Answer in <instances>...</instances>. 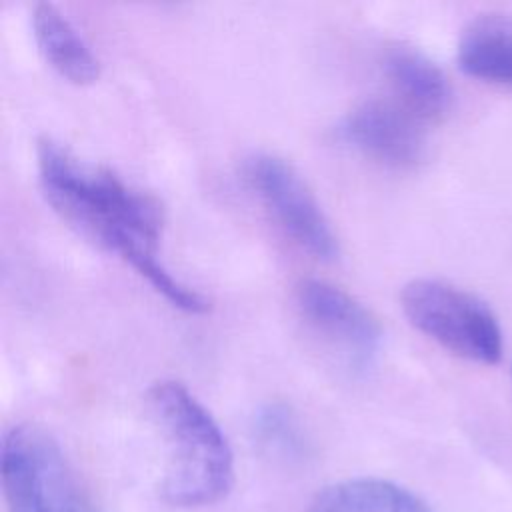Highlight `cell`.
Listing matches in <instances>:
<instances>
[{
    "label": "cell",
    "instance_id": "obj_1",
    "mask_svg": "<svg viewBox=\"0 0 512 512\" xmlns=\"http://www.w3.org/2000/svg\"><path fill=\"white\" fill-rule=\"evenodd\" d=\"M36 168L44 198L70 226L118 254L172 306L192 314L208 308L162 264V212L152 196L108 168L82 162L50 138L38 142Z\"/></svg>",
    "mask_w": 512,
    "mask_h": 512
},
{
    "label": "cell",
    "instance_id": "obj_2",
    "mask_svg": "<svg viewBox=\"0 0 512 512\" xmlns=\"http://www.w3.org/2000/svg\"><path fill=\"white\" fill-rule=\"evenodd\" d=\"M146 404L164 442L162 498L178 508L222 500L234 484V456L208 408L176 380L152 384Z\"/></svg>",
    "mask_w": 512,
    "mask_h": 512
},
{
    "label": "cell",
    "instance_id": "obj_3",
    "mask_svg": "<svg viewBox=\"0 0 512 512\" xmlns=\"http://www.w3.org/2000/svg\"><path fill=\"white\" fill-rule=\"evenodd\" d=\"M8 512H94L60 444L36 424H16L2 440Z\"/></svg>",
    "mask_w": 512,
    "mask_h": 512
},
{
    "label": "cell",
    "instance_id": "obj_4",
    "mask_svg": "<svg viewBox=\"0 0 512 512\" xmlns=\"http://www.w3.org/2000/svg\"><path fill=\"white\" fill-rule=\"evenodd\" d=\"M400 306L408 322L448 352L496 364L502 330L492 310L474 294L436 278H416L402 288Z\"/></svg>",
    "mask_w": 512,
    "mask_h": 512
},
{
    "label": "cell",
    "instance_id": "obj_5",
    "mask_svg": "<svg viewBox=\"0 0 512 512\" xmlns=\"http://www.w3.org/2000/svg\"><path fill=\"white\" fill-rule=\"evenodd\" d=\"M244 180L276 226L302 250L320 260L338 256V238L316 196L280 156L256 152L244 160Z\"/></svg>",
    "mask_w": 512,
    "mask_h": 512
},
{
    "label": "cell",
    "instance_id": "obj_6",
    "mask_svg": "<svg viewBox=\"0 0 512 512\" xmlns=\"http://www.w3.org/2000/svg\"><path fill=\"white\" fill-rule=\"evenodd\" d=\"M294 302L304 324L322 344L338 352L348 368L364 372L372 366L382 344V328L362 302L344 288L318 278L302 280Z\"/></svg>",
    "mask_w": 512,
    "mask_h": 512
},
{
    "label": "cell",
    "instance_id": "obj_7",
    "mask_svg": "<svg viewBox=\"0 0 512 512\" xmlns=\"http://www.w3.org/2000/svg\"><path fill=\"white\" fill-rule=\"evenodd\" d=\"M422 124L394 98H370L344 116L340 134L356 150L384 166L410 168L424 156Z\"/></svg>",
    "mask_w": 512,
    "mask_h": 512
},
{
    "label": "cell",
    "instance_id": "obj_8",
    "mask_svg": "<svg viewBox=\"0 0 512 512\" xmlns=\"http://www.w3.org/2000/svg\"><path fill=\"white\" fill-rule=\"evenodd\" d=\"M382 70L394 100L424 124L440 120L452 102V88L442 68L420 48L394 42L384 50Z\"/></svg>",
    "mask_w": 512,
    "mask_h": 512
},
{
    "label": "cell",
    "instance_id": "obj_9",
    "mask_svg": "<svg viewBox=\"0 0 512 512\" xmlns=\"http://www.w3.org/2000/svg\"><path fill=\"white\" fill-rule=\"evenodd\" d=\"M32 30L40 54L62 78L84 86L100 76V62L90 44L54 4H34Z\"/></svg>",
    "mask_w": 512,
    "mask_h": 512
},
{
    "label": "cell",
    "instance_id": "obj_10",
    "mask_svg": "<svg viewBox=\"0 0 512 512\" xmlns=\"http://www.w3.org/2000/svg\"><path fill=\"white\" fill-rule=\"evenodd\" d=\"M458 64L472 78L512 86V16L480 14L458 40Z\"/></svg>",
    "mask_w": 512,
    "mask_h": 512
},
{
    "label": "cell",
    "instance_id": "obj_11",
    "mask_svg": "<svg viewBox=\"0 0 512 512\" xmlns=\"http://www.w3.org/2000/svg\"><path fill=\"white\" fill-rule=\"evenodd\" d=\"M308 512H432L416 494L382 478H348L322 488Z\"/></svg>",
    "mask_w": 512,
    "mask_h": 512
}]
</instances>
